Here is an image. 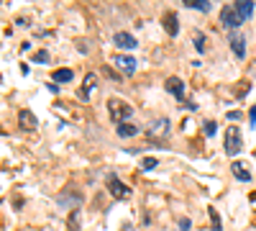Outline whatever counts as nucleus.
Listing matches in <instances>:
<instances>
[{"instance_id":"f257e3e1","label":"nucleus","mask_w":256,"mask_h":231,"mask_svg":"<svg viewBox=\"0 0 256 231\" xmlns=\"http://www.w3.org/2000/svg\"><path fill=\"white\" fill-rule=\"evenodd\" d=\"M108 108H110V116H113V121H116L118 126L126 123V118H131V116H134V108L128 106L126 100H118V98L108 100Z\"/></svg>"},{"instance_id":"f03ea898","label":"nucleus","mask_w":256,"mask_h":231,"mask_svg":"<svg viewBox=\"0 0 256 231\" xmlns=\"http://www.w3.org/2000/svg\"><path fill=\"white\" fill-rule=\"evenodd\" d=\"M241 149H244L241 131H238V126H230L228 134H226V154H228V157H236Z\"/></svg>"},{"instance_id":"7ed1b4c3","label":"nucleus","mask_w":256,"mask_h":231,"mask_svg":"<svg viewBox=\"0 0 256 231\" xmlns=\"http://www.w3.org/2000/svg\"><path fill=\"white\" fill-rule=\"evenodd\" d=\"M220 24H223L226 29H236V26L241 24L236 8H233V6H223V8H220Z\"/></svg>"},{"instance_id":"20e7f679","label":"nucleus","mask_w":256,"mask_h":231,"mask_svg":"<svg viewBox=\"0 0 256 231\" xmlns=\"http://www.w3.org/2000/svg\"><path fill=\"white\" fill-rule=\"evenodd\" d=\"M113 65H116L123 75H134V72H136V59H134V57L116 54V57H113Z\"/></svg>"},{"instance_id":"39448f33","label":"nucleus","mask_w":256,"mask_h":231,"mask_svg":"<svg viewBox=\"0 0 256 231\" xmlns=\"http://www.w3.org/2000/svg\"><path fill=\"white\" fill-rule=\"evenodd\" d=\"M108 190H110V193H113V198H118V200H126L128 195H131V190H128V187H126L116 175H110V177H108Z\"/></svg>"},{"instance_id":"423d86ee","label":"nucleus","mask_w":256,"mask_h":231,"mask_svg":"<svg viewBox=\"0 0 256 231\" xmlns=\"http://www.w3.org/2000/svg\"><path fill=\"white\" fill-rule=\"evenodd\" d=\"M113 44H116L118 49H136L138 41L134 39V34H128V31H118V34H113Z\"/></svg>"},{"instance_id":"0eeeda50","label":"nucleus","mask_w":256,"mask_h":231,"mask_svg":"<svg viewBox=\"0 0 256 231\" xmlns=\"http://www.w3.org/2000/svg\"><path fill=\"white\" fill-rule=\"evenodd\" d=\"M230 49H233V54H236L238 59H244L246 57V39L244 36H230Z\"/></svg>"},{"instance_id":"6e6552de","label":"nucleus","mask_w":256,"mask_h":231,"mask_svg":"<svg viewBox=\"0 0 256 231\" xmlns=\"http://www.w3.org/2000/svg\"><path fill=\"white\" fill-rule=\"evenodd\" d=\"M18 123H20V129L34 131V129H36V116H34L31 111H20V113H18Z\"/></svg>"},{"instance_id":"1a4fd4ad","label":"nucleus","mask_w":256,"mask_h":231,"mask_svg":"<svg viewBox=\"0 0 256 231\" xmlns=\"http://www.w3.org/2000/svg\"><path fill=\"white\" fill-rule=\"evenodd\" d=\"M166 90L172 93L174 98H180V100L184 98V85H182L180 77H169V80H166Z\"/></svg>"},{"instance_id":"9d476101","label":"nucleus","mask_w":256,"mask_h":231,"mask_svg":"<svg viewBox=\"0 0 256 231\" xmlns=\"http://www.w3.org/2000/svg\"><path fill=\"white\" fill-rule=\"evenodd\" d=\"M164 29H166L169 36H177L180 34V21H177L174 13H164Z\"/></svg>"},{"instance_id":"9b49d317","label":"nucleus","mask_w":256,"mask_h":231,"mask_svg":"<svg viewBox=\"0 0 256 231\" xmlns=\"http://www.w3.org/2000/svg\"><path fill=\"white\" fill-rule=\"evenodd\" d=\"M233 8H236V13H238V18H241V21L251 18V13H254V3H251V0H241V3H236Z\"/></svg>"},{"instance_id":"f8f14e48","label":"nucleus","mask_w":256,"mask_h":231,"mask_svg":"<svg viewBox=\"0 0 256 231\" xmlns=\"http://www.w3.org/2000/svg\"><path fill=\"white\" fill-rule=\"evenodd\" d=\"M233 175H236V180H241V182H248L251 180V172L246 170L244 162H233Z\"/></svg>"},{"instance_id":"ddd939ff","label":"nucleus","mask_w":256,"mask_h":231,"mask_svg":"<svg viewBox=\"0 0 256 231\" xmlns=\"http://www.w3.org/2000/svg\"><path fill=\"white\" fill-rule=\"evenodd\" d=\"M138 134V126H134V123H120L118 126V136H123V139H128V136H136Z\"/></svg>"},{"instance_id":"4468645a","label":"nucleus","mask_w":256,"mask_h":231,"mask_svg":"<svg viewBox=\"0 0 256 231\" xmlns=\"http://www.w3.org/2000/svg\"><path fill=\"white\" fill-rule=\"evenodd\" d=\"M54 82H72V70H54Z\"/></svg>"},{"instance_id":"2eb2a0df","label":"nucleus","mask_w":256,"mask_h":231,"mask_svg":"<svg viewBox=\"0 0 256 231\" xmlns=\"http://www.w3.org/2000/svg\"><path fill=\"white\" fill-rule=\"evenodd\" d=\"M184 6L187 8H198V11H210V3H208V0H184Z\"/></svg>"},{"instance_id":"dca6fc26","label":"nucleus","mask_w":256,"mask_h":231,"mask_svg":"<svg viewBox=\"0 0 256 231\" xmlns=\"http://www.w3.org/2000/svg\"><path fill=\"white\" fill-rule=\"evenodd\" d=\"M95 75H88V77H84V88H82V98H88L90 95V90H95Z\"/></svg>"},{"instance_id":"f3484780","label":"nucleus","mask_w":256,"mask_h":231,"mask_svg":"<svg viewBox=\"0 0 256 231\" xmlns=\"http://www.w3.org/2000/svg\"><path fill=\"white\" fill-rule=\"evenodd\" d=\"M67 231H82V228H80V211H72L70 223H67Z\"/></svg>"},{"instance_id":"a211bd4d","label":"nucleus","mask_w":256,"mask_h":231,"mask_svg":"<svg viewBox=\"0 0 256 231\" xmlns=\"http://www.w3.org/2000/svg\"><path fill=\"white\" fill-rule=\"evenodd\" d=\"M154 131H156V134H166V131H169V121H166V118L156 121V126H152V136H154Z\"/></svg>"},{"instance_id":"6ab92c4d","label":"nucleus","mask_w":256,"mask_h":231,"mask_svg":"<svg viewBox=\"0 0 256 231\" xmlns=\"http://www.w3.org/2000/svg\"><path fill=\"white\" fill-rule=\"evenodd\" d=\"M210 221H212V231H220V216H218V211H216V208H210Z\"/></svg>"},{"instance_id":"aec40b11","label":"nucleus","mask_w":256,"mask_h":231,"mask_svg":"<svg viewBox=\"0 0 256 231\" xmlns=\"http://www.w3.org/2000/svg\"><path fill=\"white\" fill-rule=\"evenodd\" d=\"M195 47H198V52H205V36H202V31H195Z\"/></svg>"},{"instance_id":"412c9836","label":"nucleus","mask_w":256,"mask_h":231,"mask_svg":"<svg viewBox=\"0 0 256 231\" xmlns=\"http://www.w3.org/2000/svg\"><path fill=\"white\" fill-rule=\"evenodd\" d=\"M34 62H38V65H46L49 54H46V52H36V54H34Z\"/></svg>"},{"instance_id":"4be33fe9","label":"nucleus","mask_w":256,"mask_h":231,"mask_svg":"<svg viewBox=\"0 0 256 231\" xmlns=\"http://www.w3.org/2000/svg\"><path fill=\"white\" fill-rule=\"evenodd\" d=\"M212 134H216V123L208 121V123H205V136H212Z\"/></svg>"},{"instance_id":"5701e85b","label":"nucleus","mask_w":256,"mask_h":231,"mask_svg":"<svg viewBox=\"0 0 256 231\" xmlns=\"http://www.w3.org/2000/svg\"><path fill=\"white\" fill-rule=\"evenodd\" d=\"M156 167V159H144V170H154Z\"/></svg>"},{"instance_id":"b1692460","label":"nucleus","mask_w":256,"mask_h":231,"mask_svg":"<svg viewBox=\"0 0 256 231\" xmlns=\"http://www.w3.org/2000/svg\"><path fill=\"white\" fill-rule=\"evenodd\" d=\"M180 231H190V218H180Z\"/></svg>"},{"instance_id":"393cba45","label":"nucleus","mask_w":256,"mask_h":231,"mask_svg":"<svg viewBox=\"0 0 256 231\" xmlns=\"http://www.w3.org/2000/svg\"><path fill=\"white\" fill-rule=\"evenodd\" d=\"M228 118H230V121H238V118H241V113H238V111H230V113H228Z\"/></svg>"},{"instance_id":"a878e982","label":"nucleus","mask_w":256,"mask_h":231,"mask_svg":"<svg viewBox=\"0 0 256 231\" xmlns=\"http://www.w3.org/2000/svg\"><path fill=\"white\" fill-rule=\"evenodd\" d=\"M251 126H256V106H254V111H251Z\"/></svg>"}]
</instances>
